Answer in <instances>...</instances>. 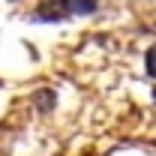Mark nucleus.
<instances>
[{"label": "nucleus", "instance_id": "1", "mask_svg": "<svg viewBox=\"0 0 156 156\" xmlns=\"http://www.w3.org/2000/svg\"><path fill=\"white\" fill-rule=\"evenodd\" d=\"M63 15H93L99 9V0H60Z\"/></svg>", "mask_w": 156, "mask_h": 156}, {"label": "nucleus", "instance_id": "2", "mask_svg": "<svg viewBox=\"0 0 156 156\" xmlns=\"http://www.w3.org/2000/svg\"><path fill=\"white\" fill-rule=\"evenodd\" d=\"M36 99L42 102L39 108H42V111H48V108H51V102H54V93H51V90H42V93H36Z\"/></svg>", "mask_w": 156, "mask_h": 156}, {"label": "nucleus", "instance_id": "3", "mask_svg": "<svg viewBox=\"0 0 156 156\" xmlns=\"http://www.w3.org/2000/svg\"><path fill=\"white\" fill-rule=\"evenodd\" d=\"M144 66H147V75L156 78V48H153V51H147V60H144Z\"/></svg>", "mask_w": 156, "mask_h": 156}, {"label": "nucleus", "instance_id": "4", "mask_svg": "<svg viewBox=\"0 0 156 156\" xmlns=\"http://www.w3.org/2000/svg\"><path fill=\"white\" fill-rule=\"evenodd\" d=\"M12 3H18V0H12Z\"/></svg>", "mask_w": 156, "mask_h": 156}]
</instances>
